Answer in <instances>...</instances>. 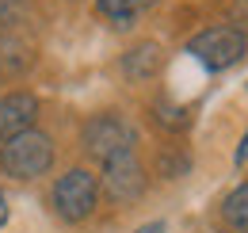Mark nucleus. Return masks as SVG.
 Returning a JSON list of instances; mask_svg holds the SVG:
<instances>
[{"label":"nucleus","mask_w":248,"mask_h":233,"mask_svg":"<svg viewBox=\"0 0 248 233\" xmlns=\"http://www.w3.org/2000/svg\"><path fill=\"white\" fill-rule=\"evenodd\" d=\"M54 165V142L42 130H23L0 146V168L16 180H38Z\"/></svg>","instance_id":"1"},{"label":"nucleus","mask_w":248,"mask_h":233,"mask_svg":"<svg viewBox=\"0 0 248 233\" xmlns=\"http://www.w3.org/2000/svg\"><path fill=\"white\" fill-rule=\"evenodd\" d=\"M50 203H54V214L69 226L88 222L99 206V180L88 168H69L65 176H58V183L50 191Z\"/></svg>","instance_id":"2"},{"label":"nucleus","mask_w":248,"mask_h":233,"mask_svg":"<svg viewBox=\"0 0 248 233\" xmlns=\"http://www.w3.org/2000/svg\"><path fill=\"white\" fill-rule=\"evenodd\" d=\"M187 54L199 65H206L210 73H221V69L237 65L248 54V38L237 27H206L187 42Z\"/></svg>","instance_id":"3"},{"label":"nucleus","mask_w":248,"mask_h":233,"mask_svg":"<svg viewBox=\"0 0 248 233\" xmlns=\"http://www.w3.org/2000/svg\"><path fill=\"white\" fill-rule=\"evenodd\" d=\"M134 146H138V130L123 115H115V111L95 115L84 122V149L95 161H103V165L123 157V153H134Z\"/></svg>","instance_id":"4"},{"label":"nucleus","mask_w":248,"mask_h":233,"mask_svg":"<svg viewBox=\"0 0 248 233\" xmlns=\"http://www.w3.org/2000/svg\"><path fill=\"white\" fill-rule=\"evenodd\" d=\"M99 187L107 191L111 203H134V199H141V191H145V168H141V161L134 153H123V157L107 161Z\"/></svg>","instance_id":"5"},{"label":"nucleus","mask_w":248,"mask_h":233,"mask_svg":"<svg viewBox=\"0 0 248 233\" xmlns=\"http://www.w3.org/2000/svg\"><path fill=\"white\" fill-rule=\"evenodd\" d=\"M38 118V100L31 92H8L0 96V142H12L16 134L31 130Z\"/></svg>","instance_id":"6"},{"label":"nucleus","mask_w":248,"mask_h":233,"mask_svg":"<svg viewBox=\"0 0 248 233\" xmlns=\"http://www.w3.org/2000/svg\"><path fill=\"white\" fill-rule=\"evenodd\" d=\"M160 65H164V54H160L156 42H138L134 50L123 54V73L130 81H149L160 73Z\"/></svg>","instance_id":"7"},{"label":"nucleus","mask_w":248,"mask_h":233,"mask_svg":"<svg viewBox=\"0 0 248 233\" xmlns=\"http://www.w3.org/2000/svg\"><path fill=\"white\" fill-rule=\"evenodd\" d=\"M221 218H225L229 230L248 233V183L233 187V191L225 195V203H221Z\"/></svg>","instance_id":"8"},{"label":"nucleus","mask_w":248,"mask_h":233,"mask_svg":"<svg viewBox=\"0 0 248 233\" xmlns=\"http://www.w3.org/2000/svg\"><path fill=\"white\" fill-rule=\"evenodd\" d=\"M95 8L115 31H130L138 23V0H95Z\"/></svg>","instance_id":"9"},{"label":"nucleus","mask_w":248,"mask_h":233,"mask_svg":"<svg viewBox=\"0 0 248 233\" xmlns=\"http://www.w3.org/2000/svg\"><path fill=\"white\" fill-rule=\"evenodd\" d=\"M233 161H237V165H248V134L241 138V146H237V153H233Z\"/></svg>","instance_id":"10"},{"label":"nucleus","mask_w":248,"mask_h":233,"mask_svg":"<svg viewBox=\"0 0 248 233\" xmlns=\"http://www.w3.org/2000/svg\"><path fill=\"white\" fill-rule=\"evenodd\" d=\"M134 233H164V222H149V226H141V230H134Z\"/></svg>","instance_id":"11"},{"label":"nucleus","mask_w":248,"mask_h":233,"mask_svg":"<svg viewBox=\"0 0 248 233\" xmlns=\"http://www.w3.org/2000/svg\"><path fill=\"white\" fill-rule=\"evenodd\" d=\"M8 222V199H4V191H0V226Z\"/></svg>","instance_id":"12"}]
</instances>
